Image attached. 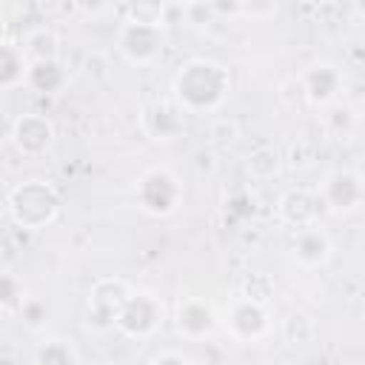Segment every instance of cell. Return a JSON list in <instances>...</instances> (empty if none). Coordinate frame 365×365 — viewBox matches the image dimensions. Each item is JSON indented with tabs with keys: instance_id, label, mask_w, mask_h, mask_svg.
<instances>
[{
	"instance_id": "8fae6325",
	"label": "cell",
	"mask_w": 365,
	"mask_h": 365,
	"mask_svg": "<svg viewBox=\"0 0 365 365\" xmlns=\"http://www.w3.org/2000/svg\"><path fill=\"white\" fill-rule=\"evenodd\" d=\"M217 325V314L214 308L205 302V299H197V297H188L177 305V331L197 339V336H205L211 334Z\"/></svg>"
},
{
	"instance_id": "5bb4252c",
	"label": "cell",
	"mask_w": 365,
	"mask_h": 365,
	"mask_svg": "<svg viewBox=\"0 0 365 365\" xmlns=\"http://www.w3.org/2000/svg\"><path fill=\"white\" fill-rule=\"evenodd\" d=\"M143 125L154 140H174L182 131V108L168 106V103H157V106L145 108Z\"/></svg>"
},
{
	"instance_id": "7c38bea8",
	"label": "cell",
	"mask_w": 365,
	"mask_h": 365,
	"mask_svg": "<svg viewBox=\"0 0 365 365\" xmlns=\"http://www.w3.org/2000/svg\"><path fill=\"white\" fill-rule=\"evenodd\" d=\"M342 86V74L331 66V63H317L311 66L305 74H302V88H305V97L317 106H325L336 97Z\"/></svg>"
},
{
	"instance_id": "2e32d148",
	"label": "cell",
	"mask_w": 365,
	"mask_h": 365,
	"mask_svg": "<svg viewBox=\"0 0 365 365\" xmlns=\"http://www.w3.org/2000/svg\"><path fill=\"white\" fill-rule=\"evenodd\" d=\"M63 80H66V74L57 60H37L29 66V74H26V83L34 86L37 91H57L63 86Z\"/></svg>"
},
{
	"instance_id": "9a60e30c",
	"label": "cell",
	"mask_w": 365,
	"mask_h": 365,
	"mask_svg": "<svg viewBox=\"0 0 365 365\" xmlns=\"http://www.w3.org/2000/svg\"><path fill=\"white\" fill-rule=\"evenodd\" d=\"M26 74H29V66H26L23 46L3 43V51H0V83H3V88H11L14 83H23Z\"/></svg>"
},
{
	"instance_id": "4fadbf2b",
	"label": "cell",
	"mask_w": 365,
	"mask_h": 365,
	"mask_svg": "<svg viewBox=\"0 0 365 365\" xmlns=\"http://www.w3.org/2000/svg\"><path fill=\"white\" fill-rule=\"evenodd\" d=\"M294 257L302 265H308V268L322 265L331 257V240H328V234L319 225L299 228L297 237H294Z\"/></svg>"
},
{
	"instance_id": "603a6c76",
	"label": "cell",
	"mask_w": 365,
	"mask_h": 365,
	"mask_svg": "<svg viewBox=\"0 0 365 365\" xmlns=\"http://www.w3.org/2000/svg\"><path fill=\"white\" fill-rule=\"evenodd\" d=\"M328 128H331L336 137H345V134L354 128V114H351V108H348V106L331 108V114H328Z\"/></svg>"
},
{
	"instance_id": "7402d4cb",
	"label": "cell",
	"mask_w": 365,
	"mask_h": 365,
	"mask_svg": "<svg viewBox=\"0 0 365 365\" xmlns=\"http://www.w3.org/2000/svg\"><path fill=\"white\" fill-rule=\"evenodd\" d=\"M0 297H3V308H6V311L23 308V302H26V297H23V285H20L11 274H3V291H0Z\"/></svg>"
},
{
	"instance_id": "cb8c5ba5",
	"label": "cell",
	"mask_w": 365,
	"mask_h": 365,
	"mask_svg": "<svg viewBox=\"0 0 365 365\" xmlns=\"http://www.w3.org/2000/svg\"><path fill=\"white\" fill-rule=\"evenodd\" d=\"M151 365H191V362H188V356H182V354L165 351V354H157V356L151 359Z\"/></svg>"
},
{
	"instance_id": "ba28073f",
	"label": "cell",
	"mask_w": 365,
	"mask_h": 365,
	"mask_svg": "<svg viewBox=\"0 0 365 365\" xmlns=\"http://www.w3.org/2000/svg\"><path fill=\"white\" fill-rule=\"evenodd\" d=\"M228 331L240 342H254V339L265 336V331H268L265 305H257V302H248V299H237L234 308L228 311Z\"/></svg>"
},
{
	"instance_id": "9c48e42d",
	"label": "cell",
	"mask_w": 365,
	"mask_h": 365,
	"mask_svg": "<svg viewBox=\"0 0 365 365\" xmlns=\"http://www.w3.org/2000/svg\"><path fill=\"white\" fill-rule=\"evenodd\" d=\"M279 220L288 222L291 228H308V225H317V217H319V197L305 191V188H294L288 194L279 197Z\"/></svg>"
},
{
	"instance_id": "d4e9b609",
	"label": "cell",
	"mask_w": 365,
	"mask_h": 365,
	"mask_svg": "<svg viewBox=\"0 0 365 365\" xmlns=\"http://www.w3.org/2000/svg\"><path fill=\"white\" fill-rule=\"evenodd\" d=\"M362 182H365V180H362Z\"/></svg>"
},
{
	"instance_id": "ac0fdd59",
	"label": "cell",
	"mask_w": 365,
	"mask_h": 365,
	"mask_svg": "<svg viewBox=\"0 0 365 365\" xmlns=\"http://www.w3.org/2000/svg\"><path fill=\"white\" fill-rule=\"evenodd\" d=\"M34 365H74V351L63 339H46L34 354Z\"/></svg>"
},
{
	"instance_id": "d6986e66",
	"label": "cell",
	"mask_w": 365,
	"mask_h": 365,
	"mask_svg": "<svg viewBox=\"0 0 365 365\" xmlns=\"http://www.w3.org/2000/svg\"><path fill=\"white\" fill-rule=\"evenodd\" d=\"M282 334L291 345H305L317 336V325L308 314H291L285 322H282Z\"/></svg>"
},
{
	"instance_id": "ffe728a7",
	"label": "cell",
	"mask_w": 365,
	"mask_h": 365,
	"mask_svg": "<svg viewBox=\"0 0 365 365\" xmlns=\"http://www.w3.org/2000/svg\"><path fill=\"white\" fill-rule=\"evenodd\" d=\"M274 294V285L265 274H251L245 282H242V291H240V299H248V302H257V305H265L268 297Z\"/></svg>"
},
{
	"instance_id": "5b68a950",
	"label": "cell",
	"mask_w": 365,
	"mask_h": 365,
	"mask_svg": "<svg viewBox=\"0 0 365 365\" xmlns=\"http://www.w3.org/2000/svg\"><path fill=\"white\" fill-rule=\"evenodd\" d=\"M163 322V305L154 294L134 291L117 317V328L125 336H151Z\"/></svg>"
},
{
	"instance_id": "30bf717a",
	"label": "cell",
	"mask_w": 365,
	"mask_h": 365,
	"mask_svg": "<svg viewBox=\"0 0 365 365\" xmlns=\"http://www.w3.org/2000/svg\"><path fill=\"white\" fill-rule=\"evenodd\" d=\"M11 140H14V145H17L23 154H40V151H46V148L51 145L54 128H51V123H48L46 117H40V114H23V117L14 123V128H11Z\"/></svg>"
},
{
	"instance_id": "8992f818",
	"label": "cell",
	"mask_w": 365,
	"mask_h": 365,
	"mask_svg": "<svg viewBox=\"0 0 365 365\" xmlns=\"http://www.w3.org/2000/svg\"><path fill=\"white\" fill-rule=\"evenodd\" d=\"M137 197L148 214H168L177 208L180 182L165 168H154L137 182Z\"/></svg>"
},
{
	"instance_id": "277c9868",
	"label": "cell",
	"mask_w": 365,
	"mask_h": 365,
	"mask_svg": "<svg viewBox=\"0 0 365 365\" xmlns=\"http://www.w3.org/2000/svg\"><path fill=\"white\" fill-rule=\"evenodd\" d=\"M120 51L128 63H151L163 51V31L157 23H143V20H125L120 29Z\"/></svg>"
},
{
	"instance_id": "44dd1931",
	"label": "cell",
	"mask_w": 365,
	"mask_h": 365,
	"mask_svg": "<svg viewBox=\"0 0 365 365\" xmlns=\"http://www.w3.org/2000/svg\"><path fill=\"white\" fill-rule=\"evenodd\" d=\"M20 317H23V325L29 331H40L48 322V305L43 299H37V297H29L23 302V308H20Z\"/></svg>"
},
{
	"instance_id": "52a82bcc",
	"label": "cell",
	"mask_w": 365,
	"mask_h": 365,
	"mask_svg": "<svg viewBox=\"0 0 365 365\" xmlns=\"http://www.w3.org/2000/svg\"><path fill=\"white\" fill-rule=\"evenodd\" d=\"M365 182L354 171H334L322 185V202L331 211H351L362 202Z\"/></svg>"
},
{
	"instance_id": "6da1fadb",
	"label": "cell",
	"mask_w": 365,
	"mask_h": 365,
	"mask_svg": "<svg viewBox=\"0 0 365 365\" xmlns=\"http://www.w3.org/2000/svg\"><path fill=\"white\" fill-rule=\"evenodd\" d=\"M228 71L214 60H188L174 77V97L182 111L200 114L217 108L228 94Z\"/></svg>"
},
{
	"instance_id": "3957f363",
	"label": "cell",
	"mask_w": 365,
	"mask_h": 365,
	"mask_svg": "<svg viewBox=\"0 0 365 365\" xmlns=\"http://www.w3.org/2000/svg\"><path fill=\"white\" fill-rule=\"evenodd\" d=\"M131 288L123 279H100L88 294V325L94 328H114L120 311L131 299Z\"/></svg>"
},
{
	"instance_id": "7a4b0ae2",
	"label": "cell",
	"mask_w": 365,
	"mask_h": 365,
	"mask_svg": "<svg viewBox=\"0 0 365 365\" xmlns=\"http://www.w3.org/2000/svg\"><path fill=\"white\" fill-rule=\"evenodd\" d=\"M6 208H9L11 220L20 228L40 231V228H46L57 217L60 200H57V194H54L51 185L40 182V180H29V182L14 185L6 194Z\"/></svg>"
},
{
	"instance_id": "e0dca14e",
	"label": "cell",
	"mask_w": 365,
	"mask_h": 365,
	"mask_svg": "<svg viewBox=\"0 0 365 365\" xmlns=\"http://www.w3.org/2000/svg\"><path fill=\"white\" fill-rule=\"evenodd\" d=\"M279 171V154L274 145H257L248 154V174L257 180H271Z\"/></svg>"
}]
</instances>
